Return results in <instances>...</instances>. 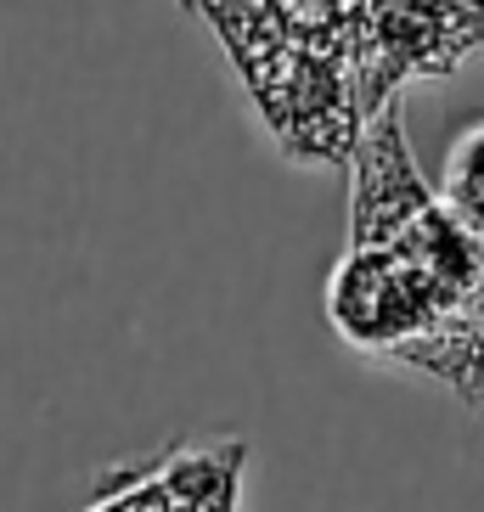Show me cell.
Instances as JSON below:
<instances>
[{"instance_id":"obj_1","label":"cell","mask_w":484,"mask_h":512,"mask_svg":"<svg viewBox=\"0 0 484 512\" xmlns=\"http://www.w3.org/2000/svg\"><path fill=\"white\" fill-rule=\"evenodd\" d=\"M226 46L259 124L293 164H344L366 130L355 91V6L271 0V6H192Z\"/></svg>"},{"instance_id":"obj_2","label":"cell","mask_w":484,"mask_h":512,"mask_svg":"<svg viewBox=\"0 0 484 512\" xmlns=\"http://www.w3.org/2000/svg\"><path fill=\"white\" fill-rule=\"evenodd\" d=\"M473 287H484V242L456 226L445 203H434L394 237L338 254L327 276V321L349 349L394 361Z\"/></svg>"},{"instance_id":"obj_3","label":"cell","mask_w":484,"mask_h":512,"mask_svg":"<svg viewBox=\"0 0 484 512\" xmlns=\"http://www.w3.org/2000/svg\"><path fill=\"white\" fill-rule=\"evenodd\" d=\"M484 51V6H411V0H355V91L366 124L400 107L411 79H445Z\"/></svg>"},{"instance_id":"obj_4","label":"cell","mask_w":484,"mask_h":512,"mask_svg":"<svg viewBox=\"0 0 484 512\" xmlns=\"http://www.w3.org/2000/svg\"><path fill=\"white\" fill-rule=\"evenodd\" d=\"M434 203L439 192L406 141V107H389L361 130L349 158V248L394 237Z\"/></svg>"},{"instance_id":"obj_5","label":"cell","mask_w":484,"mask_h":512,"mask_svg":"<svg viewBox=\"0 0 484 512\" xmlns=\"http://www.w3.org/2000/svg\"><path fill=\"white\" fill-rule=\"evenodd\" d=\"M389 366L428 377L434 389H445L456 406L484 411V287H473L451 316L439 321L428 338L400 349Z\"/></svg>"},{"instance_id":"obj_6","label":"cell","mask_w":484,"mask_h":512,"mask_svg":"<svg viewBox=\"0 0 484 512\" xmlns=\"http://www.w3.org/2000/svg\"><path fill=\"white\" fill-rule=\"evenodd\" d=\"M434 192H439V203H445V214H451L456 226L484 242V119L462 124L451 136Z\"/></svg>"}]
</instances>
